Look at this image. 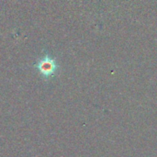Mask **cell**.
Segmentation results:
<instances>
[{"instance_id":"1","label":"cell","mask_w":157,"mask_h":157,"mask_svg":"<svg viewBox=\"0 0 157 157\" xmlns=\"http://www.w3.org/2000/svg\"><path fill=\"white\" fill-rule=\"evenodd\" d=\"M34 67L37 69L40 76L45 80L53 77L59 70L57 60L49 53H45L41 58H40L37 63H34Z\"/></svg>"}]
</instances>
